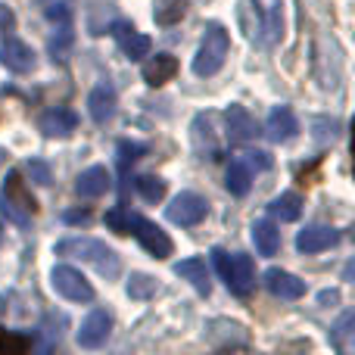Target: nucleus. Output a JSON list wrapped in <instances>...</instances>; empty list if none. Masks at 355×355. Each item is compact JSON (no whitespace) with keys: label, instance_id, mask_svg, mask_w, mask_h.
<instances>
[{"label":"nucleus","instance_id":"9b49d317","mask_svg":"<svg viewBox=\"0 0 355 355\" xmlns=\"http://www.w3.org/2000/svg\"><path fill=\"white\" fill-rule=\"evenodd\" d=\"M337 243H340V231L337 227H327V225H309V227H302L300 237H296V250L300 252H321Z\"/></svg>","mask_w":355,"mask_h":355},{"label":"nucleus","instance_id":"6e6552de","mask_svg":"<svg viewBox=\"0 0 355 355\" xmlns=\"http://www.w3.org/2000/svg\"><path fill=\"white\" fill-rule=\"evenodd\" d=\"M206 212H209V202L202 200L200 193H193V190H184V193H178L172 200V206H168V221H175V225H181V227H193L206 218Z\"/></svg>","mask_w":355,"mask_h":355},{"label":"nucleus","instance_id":"423d86ee","mask_svg":"<svg viewBox=\"0 0 355 355\" xmlns=\"http://www.w3.org/2000/svg\"><path fill=\"white\" fill-rule=\"evenodd\" d=\"M50 284H53L56 293L66 296L69 302H91L94 300V287L72 265H56V268L50 271Z\"/></svg>","mask_w":355,"mask_h":355},{"label":"nucleus","instance_id":"39448f33","mask_svg":"<svg viewBox=\"0 0 355 355\" xmlns=\"http://www.w3.org/2000/svg\"><path fill=\"white\" fill-rule=\"evenodd\" d=\"M125 234H131V237H135L153 259H168L172 256V240H168V234L162 231L156 221L144 218V215H128L125 212Z\"/></svg>","mask_w":355,"mask_h":355},{"label":"nucleus","instance_id":"ddd939ff","mask_svg":"<svg viewBox=\"0 0 355 355\" xmlns=\"http://www.w3.org/2000/svg\"><path fill=\"white\" fill-rule=\"evenodd\" d=\"M225 125H227V141H231V144H246V141H252V137H256V131H259V128H256V119H252L240 103L227 106Z\"/></svg>","mask_w":355,"mask_h":355},{"label":"nucleus","instance_id":"aec40b11","mask_svg":"<svg viewBox=\"0 0 355 355\" xmlns=\"http://www.w3.org/2000/svg\"><path fill=\"white\" fill-rule=\"evenodd\" d=\"M175 275H178V277H184V281H190V284H193V290H196V293H202V296H209V293H212V281H209V268H206V262H202V259H184V262H178V265H175Z\"/></svg>","mask_w":355,"mask_h":355},{"label":"nucleus","instance_id":"a878e982","mask_svg":"<svg viewBox=\"0 0 355 355\" xmlns=\"http://www.w3.org/2000/svg\"><path fill=\"white\" fill-rule=\"evenodd\" d=\"M135 187H137V193H141L144 200H150V202H156V200H162V196H166V181H162V178H156V175H141L135 181Z\"/></svg>","mask_w":355,"mask_h":355},{"label":"nucleus","instance_id":"393cba45","mask_svg":"<svg viewBox=\"0 0 355 355\" xmlns=\"http://www.w3.org/2000/svg\"><path fill=\"white\" fill-rule=\"evenodd\" d=\"M184 12H187V0H162V3L156 6V22L175 25L184 19Z\"/></svg>","mask_w":355,"mask_h":355},{"label":"nucleus","instance_id":"a211bd4d","mask_svg":"<svg viewBox=\"0 0 355 355\" xmlns=\"http://www.w3.org/2000/svg\"><path fill=\"white\" fill-rule=\"evenodd\" d=\"M110 187H112V178L103 166L85 168V172L78 175V181H75V190H78V196H85V200H97V196H103Z\"/></svg>","mask_w":355,"mask_h":355},{"label":"nucleus","instance_id":"20e7f679","mask_svg":"<svg viewBox=\"0 0 355 355\" xmlns=\"http://www.w3.org/2000/svg\"><path fill=\"white\" fill-rule=\"evenodd\" d=\"M227 50H231V37H227V31L221 28V25H209L206 35H202L200 50H196V56H193V72L200 75V78L215 75L221 66H225Z\"/></svg>","mask_w":355,"mask_h":355},{"label":"nucleus","instance_id":"9d476101","mask_svg":"<svg viewBox=\"0 0 355 355\" xmlns=\"http://www.w3.org/2000/svg\"><path fill=\"white\" fill-rule=\"evenodd\" d=\"M0 66H6L10 72H19V75L31 72V69H35V50L25 41L10 37V41L0 44Z\"/></svg>","mask_w":355,"mask_h":355},{"label":"nucleus","instance_id":"412c9836","mask_svg":"<svg viewBox=\"0 0 355 355\" xmlns=\"http://www.w3.org/2000/svg\"><path fill=\"white\" fill-rule=\"evenodd\" d=\"M250 184H252V168H250V162H246L243 156L231 159V166H227V172H225V187L231 190L234 196H243L246 190H250Z\"/></svg>","mask_w":355,"mask_h":355},{"label":"nucleus","instance_id":"4468645a","mask_svg":"<svg viewBox=\"0 0 355 355\" xmlns=\"http://www.w3.org/2000/svg\"><path fill=\"white\" fill-rule=\"evenodd\" d=\"M37 128L44 131V137H69L78 128V116L72 110H66V106H53V110H47L41 116Z\"/></svg>","mask_w":355,"mask_h":355},{"label":"nucleus","instance_id":"dca6fc26","mask_svg":"<svg viewBox=\"0 0 355 355\" xmlns=\"http://www.w3.org/2000/svg\"><path fill=\"white\" fill-rule=\"evenodd\" d=\"M265 287H268V293L281 296V300H300V296L306 293V284H302L296 275L284 271V268H268L265 271Z\"/></svg>","mask_w":355,"mask_h":355},{"label":"nucleus","instance_id":"1a4fd4ad","mask_svg":"<svg viewBox=\"0 0 355 355\" xmlns=\"http://www.w3.org/2000/svg\"><path fill=\"white\" fill-rule=\"evenodd\" d=\"M112 334V315L103 312V309H94L91 315H87L85 321H81L78 327V346H85V349H97V346H103L106 340H110Z\"/></svg>","mask_w":355,"mask_h":355},{"label":"nucleus","instance_id":"f257e3e1","mask_svg":"<svg viewBox=\"0 0 355 355\" xmlns=\"http://www.w3.org/2000/svg\"><path fill=\"white\" fill-rule=\"evenodd\" d=\"M56 252L94 265L103 277H119V271H122V259H119V252L112 250V246H106L103 240L69 237V240H60V243H56Z\"/></svg>","mask_w":355,"mask_h":355},{"label":"nucleus","instance_id":"f03ea898","mask_svg":"<svg viewBox=\"0 0 355 355\" xmlns=\"http://www.w3.org/2000/svg\"><path fill=\"white\" fill-rule=\"evenodd\" d=\"M212 259L218 265V275L225 277L227 290L234 296H250L256 287V265L246 252H225V250H212Z\"/></svg>","mask_w":355,"mask_h":355},{"label":"nucleus","instance_id":"cd10ccee","mask_svg":"<svg viewBox=\"0 0 355 355\" xmlns=\"http://www.w3.org/2000/svg\"><path fill=\"white\" fill-rule=\"evenodd\" d=\"M144 153H147V147H144V144L122 141V144H119V168H122V172H128V166H135Z\"/></svg>","mask_w":355,"mask_h":355},{"label":"nucleus","instance_id":"72a5a7b5","mask_svg":"<svg viewBox=\"0 0 355 355\" xmlns=\"http://www.w3.org/2000/svg\"><path fill=\"white\" fill-rule=\"evenodd\" d=\"M12 25H16V16H12V10L0 3V31H10Z\"/></svg>","mask_w":355,"mask_h":355},{"label":"nucleus","instance_id":"473e14b6","mask_svg":"<svg viewBox=\"0 0 355 355\" xmlns=\"http://www.w3.org/2000/svg\"><path fill=\"white\" fill-rule=\"evenodd\" d=\"M47 19H53V22H66V19H69V6L66 3H50L47 6Z\"/></svg>","mask_w":355,"mask_h":355},{"label":"nucleus","instance_id":"2f4dec72","mask_svg":"<svg viewBox=\"0 0 355 355\" xmlns=\"http://www.w3.org/2000/svg\"><path fill=\"white\" fill-rule=\"evenodd\" d=\"M106 225H110L116 234H125V209H112V212H106Z\"/></svg>","mask_w":355,"mask_h":355},{"label":"nucleus","instance_id":"bb28decb","mask_svg":"<svg viewBox=\"0 0 355 355\" xmlns=\"http://www.w3.org/2000/svg\"><path fill=\"white\" fill-rule=\"evenodd\" d=\"M156 281L150 275H131V284H128V296L131 300H147V296L156 293Z\"/></svg>","mask_w":355,"mask_h":355},{"label":"nucleus","instance_id":"0eeeda50","mask_svg":"<svg viewBox=\"0 0 355 355\" xmlns=\"http://www.w3.org/2000/svg\"><path fill=\"white\" fill-rule=\"evenodd\" d=\"M259 12V37L265 47H275L284 35V0H252Z\"/></svg>","mask_w":355,"mask_h":355},{"label":"nucleus","instance_id":"c9c22d12","mask_svg":"<svg viewBox=\"0 0 355 355\" xmlns=\"http://www.w3.org/2000/svg\"><path fill=\"white\" fill-rule=\"evenodd\" d=\"M321 302H337V293H321Z\"/></svg>","mask_w":355,"mask_h":355},{"label":"nucleus","instance_id":"7ed1b4c3","mask_svg":"<svg viewBox=\"0 0 355 355\" xmlns=\"http://www.w3.org/2000/svg\"><path fill=\"white\" fill-rule=\"evenodd\" d=\"M0 212L19 227H28L31 215L37 212V202L31 196V190L25 187L22 175L19 172H10L3 181V193H0Z\"/></svg>","mask_w":355,"mask_h":355},{"label":"nucleus","instance_id":"f704fd0d","mask_svg":"<svg viewBox=\"0 0 355 355\" xmlns=\"http://www.w3.org/2000/svg\"><path fill=\"white\" fill-rule=\"evenodd\" d=\"M66 221H91V212H87V209H78V212H66Z\"/></svg>","mask_w":355,"mask_h":355},{"label":"nucleus","instance_id":"c756f323","mask_svg":"<svg viewBox=\"0 0 355 355\" xmlns=\"http://www.w3.org/2000/svg\"><path fill=\"white\" fill-rule=\"evenodd\" d=\"M352 324H355V315H352V312H346L343 318L337 321V327H334V343H337L340 349H343V340H346V337H349V334H352V331H349Z\"/></svg>","mask_w":355,"mask_h":355},{"label":"nucleus","instance_id":"f8f14e48","mask_svg":"<svg viewBox=\"0 0 355 355\" xmlns=\"http://www.w3.org/2000/svg\"><path fill=\"white\" fill-rule=\"evenodd\" d=\"M112 37L119 41V47L125 50V56H128V60H144V56L150 53V47H153V44H150V37L141 35V31H137L131 22H116V25H112Z\"/></svg>","mask_w":355,"mask_h":355},{"label":"nucleus","instance_id":"f3484780","mask_svg":"<svg viewBox=\"0 0 355 355\" xmlns=\"http://www.w3.org/2000/svg\"><path fill=\"white\" fill-rule=\"evenodd\" d=\"M265 131H268V137L275 144H287L300 135V122H296V116H293L290 106H275L271 116H268V128Z\"/></svg>","mask_w":355,"mask_h":355},{"label":"nucleus","instance_id":"6ab92c4d","mask_svg":"<svg viewBox=\"0 0 355 355\" xmlns=\"http://www.w3.org/2000/svg\"><path fill=\"white\" fill-rule=\"evenodd\" d=\"M175 72H178V60L172 53H156L144 62V81H147L150 87H162L166 81L175 78Z\"/></svg>","mask_w":355,"mask_h":355},{"label":"nucleus","instance_id":"5701e85b","mask_svg":"<svg viewBox=\"0 0 355 355\" xmlns=\"http://www.w3.org/2000/svg\"><path fill=\"white\" fill-rule=\"evenodd\" d=\"M268 212L281 221H296L302 215V196L300 193H281L268 202Z\"/></svg>","mask_w":355,"mask_h":355},{"label":"nucleus","instance_id":"4be33fe9","mask_svg":"<svg viewBox=\"0 0 355 355\" xmlns=\"http://www.w3.org/2000/svg\"><path fill=\"white\" fill-rule=\"evenodd\" d=\"M250 231H252V243H256V250L262 256H275L281 250V231L271 221H252Z\"/></svg>","mask_w":355,"mask_h":355},{"label":"nucleus","instance_id":"2eb2a0df","mask_svg":"<svg viewBox=\"0 0 355 355\" xmlns=\"http://www.w3.org/2000/svg\"><path fill=\"white\" fill-rule=\"evenodd\" d=\"M116 87L110 85V81H103V85H97L91 91V97H87V112H91V119L97 125H106L112 116H116Z\"/></svg>","mask_w":355,"mask_h":355},{"label":"nucleus","instance_id":"b1692460","mask_svg":"<svg viewBox=\"0 0 355 355\" xmlns=\"http://www.w3.org/2000/svg\"><path fill=\"white\" fill-rule=\"evenodd\" d=\"M28 349H31V337L0 327V355H25Z\"/></svg>","mask_w":355,"mask_h":355},{"label":"nucleus","instance_id":"c85d7f7f","mask_svg":"<svg viewBox=\"0 0 355 355\" xmlns=\"http://www.w3.org/2000/svg\"><path fill=\"white\" fill-rule=\"evenodd\" d=\"M25 172H28V178H31L35 184H41V187H50V184H53V168H50L44 159L25 162Z\"/></svg>","mask_w":355,"mask_h":355},{"label":"nucleus","instance_id":"7c9ffc66","mask_svg":"<svg viewBox=\"0 0 355 355\" xmlns=\"http://www.w3.org/2000/svg\"><path fill=\"white\" fill-rule=\"evenodd\" d=\"M243 159L250 162V168H259V172L271 168V156L265 153V150H250V153H243Z\"/></svg>","mask_w":355,"mask_h":355}]
</instances>
